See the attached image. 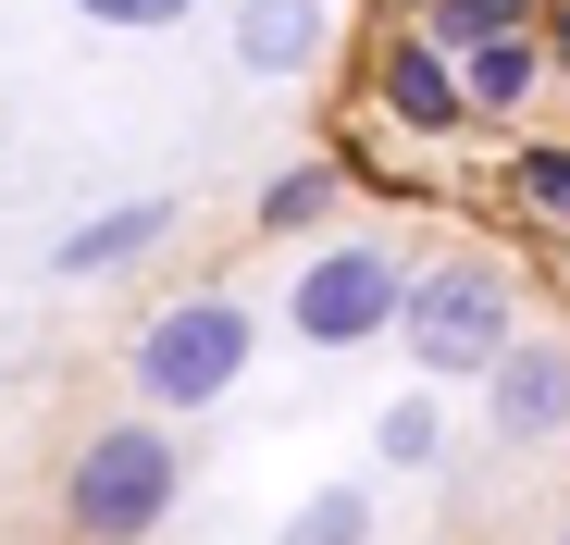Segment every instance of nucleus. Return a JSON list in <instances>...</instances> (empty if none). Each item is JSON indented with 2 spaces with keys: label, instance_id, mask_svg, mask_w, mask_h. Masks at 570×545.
Returning <instances> with one entry per match:
<instances>
[{
  "label": "nucleus",
  "instance_id": "1",
  "mask_svg": "<svg viewBox=\"0 0 570 545\" xmlns=\"http://www.w3.org/2000/svg\"><path fill=\"white\" fill-rule=\"evenodd\" d=\"M174 496H186V446H174V422H100L62 459V533L75 545H149L161 521H174Z\"/></svg>",
  "mask_w": 570,
  "mask_h": 545
},
{
  "label": "nucleus",
  "instance_id": "16",
  "mask_svg": "<svg viewBox=\"0 0 570 545\" xmlns=\"http://www.w3.org/2000/svg\"><path fill=\"white\" fill-rule=\"evenodd\" d=\"M533 38H546V75H570V0H546V13H533Z\"/></svg>",
  "mask_w": 570,
  "mask_h": 545
},
{
  "label": "nucleus",
  "instance_id": "12",
  "mask_svg": "<svg viewBox=\"0 0 570 545\" xmlns=\"http://www.w3.org/2000/svg\"><path fill=\"white\" fill-rule=\"evenodd\" d=\"M509 199H521L533 224H570V137H533V149L509 161Z\"/></svg>",
  "mask_w": 570,
  "mask_h": 545
},
{
  "label": "nucleus",
  "instance_id": "8",
  "mask_svg": "<svg viewBox=\"0 0 570 545\" xmlns=\"http://www.w3.org/2000/svg\"><path fill=\"white\" fill-rule=\"evenodd\" d=\"M335 38V0H236V62L248 75H311Z\"/></svg>",
  "mask_w": 570,
  "mask_h": 545
},
{
  "label": "nucleus",
  "instance_id": "3",
  "mask_svg": "<svg viewBox=\"0 0 570 545\" xmlns=\"http://www.w3.org/2000/svg\"><path fill=\"white\" fill-rule=\"evenodd\" d=\"M521 335V286H509V260H422L410 272V310H397V347L422 359V385H471V373H497Z\"/></svg>",
  "mask_w": 570,
  "mask_h": 545
},
{
  "label": "nucleus",
  "instance_id": "7",
  "mask_svg": "<svg viewBox=\"0 0 570 545\" xmlns=\"http://www.w3.org/2000/svg\"><path fill=\"white\" fill-rule=\"evenodd\" d=\"M174 236V199H112V211H87L62 248H50V272H75V286H100V272H125V260H149Z\"/></svg>",
  "mask_w": 570,
  "mask_h": 545
},
{
  "label": "nucleus",
  "instance_id": "11",
  "mask_svg": "<svg viewBox=\"0 0 570 545\" xmlns=\"http://www.w3.org/2000/svg\"><path fill=\"white\" fill-rule=\"evenodd\" d=\"M372 459H385V472H434V459H446V409H434V397H385Z\"/></svg>",
  "mask_w": 570,
  "mask_h": 545
},
{
  "label": "nucleus",
  "instance_id": "2",
  "mask_svg": "<svg viewBox=\"0 0 570 545\" xmlns=\"http://www.w3.org/2000/svg\"><path fill=\"white\" fill-rule=\"evenodd\" d=\"M248 347H261L248 298H224V286H199V298H161V310L137 323V347H125L137 409H149V422L224 409V397H236V373H248Z\"/></svg>",
  "mask_w": 570,
  "mask_h": 545
},
{
  "label": "nucleus",
  "instance_id": "9",
  "mask_svg": "<svg viewBox=\"0 0 570 545\" xmlns=\"http://www.w3.org/2000/svg\"><path fill=\"white\" fill-rule=\"evenodd\" d=\"M459 87H471V112H521L533 87H546V38H484V50H459Z\"/></svg>",
  "mask_w": 570,
  "mask_h": 545
},
{
  "label": "nucleus",
  "instance_id": "14",
  "mask_svg": "<svg viewBox=\"0 0 570 545\" xmlns=\"http://www.w3.org/2000/svg\"><path fill=\"white\" fill-rule=\"evenodd\" d=\"M285 545H372V496L360 484H323L298 521H285Z\"/></svg>",
  "mask_w": 570,
  "mask_h": 545
},
{
  "label": "nucleus",
  "instance_id": "6",
  "mask_svg": "<svg viewBox=\"0 0 570 545\" xmlns=\"http://www.w3.org/2000/svg\"><path fill=\"white\" fill-rule=\"evenodd\" d=\"M372 100H385V125H410V137H459V125H471L459 50H434L422 26H397L385 50H372Z\"/></svg>",
  "mask_w": 570,
  "mask_h": 545
},
{
  "label": "nucleus",
  "instance_id": "4",
  "mask_svg": "<svg viewBox=\"0 0 570 545\" xmlns=\"http://www.w3.org/2000/svg\"><path fill=\"white\" fill-rule=\"evenodd\" d=\"M410 310V260L385 236H335L298 260V286H285V335L298 347H385Z\"/></svg>",
  "mask_w": 570,
  "mask_h": 545
},
{
  "label": "nucleus",
  "instance_id": "13",
  "mask_svg": "<svg viewBox=\"0 0 570 545\" xmlns=\"http://www.w3.org/2000/svg\"><path fill=\"white\" fill-rule=\"evenodd\" d=\"M335 187H347L335 161H298V174H273V187H261V224H273V236H298V224H323V211H335Z\"/></svg>",
  "mask_w": 570,
  "mask_h": 545
},
{
  "label": "nucleus",
  "instance_id": "10",
  "mask_svg": "<svg viewBox=\"0 0 570 545\" xmlns=\"http://www.w3.org/2000/svg\"><path fill=\"white\" fill-rule=\"evenodd\" d=\"M533 13H546V0H422V38L434 50H484V38H533Z\"/></svg>",
  "mask_w": 570,
  "mask_h": 545
},
{
  "label": "nucleus",
  "instance_id": "15",
  "mask_svg": "<svg viewBox=\"0 0 570 545\" xmlns=\"http://www.w3.org/2000/svg\"><path fill=\"white\" fill-rule=\"evenodd\" d=\"M87 26H125V38H161V26H186L199 0H75Z\"/></svg>",
  "mask_w": 570,
  "mask_h": 545
},
{
  "label": "nucleus",
  "instance_id": "5",
  "mask_svg": "<svg viewBox=\"0 0 570 545\" xmlns=\"http://www.w3.org/2000/svg\"><path fill=\"white\" fill-rule=\"evenodd\" d=\"M484 434L497 446L570 434V335H509V359L484 373Z\"/></svg>",
  "mask_w": 570,
  "mask_h": 545
}]
</instances>
